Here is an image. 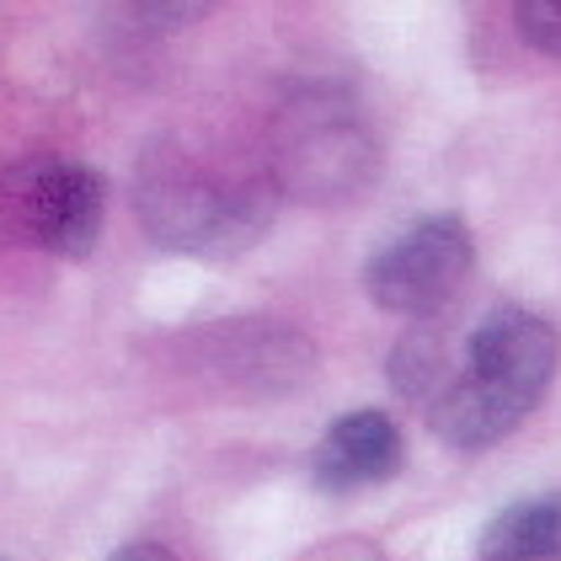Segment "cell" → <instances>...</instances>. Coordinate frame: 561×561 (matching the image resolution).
<instances>
[{
	"mask_svg": "<svg viewBox=\"0 0 561 561\" xmlns=\"http://www.w3.org/2000/svg\"><path fill=\"white\" fill-rule=\"evenodd\" d=\"M557 358L561 337L546 316L497 305L471 332L460 369L433 390L428 428L455 449H486L508 438L546 401L557 380Z\"/></svg>",
	"mask_w": 561,
	"mask_h": 561,
	"instance_id": "obj_2",
	"label": "cell"
},
{
	"mask_svg": "<svg viewBox=\"0 0 561 561\" xmlns=\"http://www.w3.org/2000/svg\"><path fill=\"white\" fill-rule=\"evenodd\" d=\"M267 139V172L278 193L300 204H347L380 172V145L364 107L327 81L289 91L273 113Z\"/></svg>",
	"mask_w": 561,
	"mask_h": 561,
	"instance_id": "obj_3",
	"label": "cell"
},
{
	"mask_svg": "<svg viewBox=\"0 0 561 561\" xmlns=\"http://www.w3.org/2000/svg\"><path fill=\"white\" fill-rule=\"evenodd\" d=\"M305 561H386L375 546H358V540H337V546H321V551H310Z\"/></svg>",
	"mask_w": 561,
	"mask_h": 561,
	"instance_id": "obj_11",
	"label": "cell"
},
{
	"mask_svg": "<svg viewBox=\"0 0 561 561\" xmlns=\"http://www.w3.org/2000/svg\"><path fill=\"white\" fill-rule=\"evenodd\" d=\"M182 364L209 390H241V396H289L316 369V343L273 321V316H230L209 321L182 337Z\"/></svg>",
	"mask_w": 561,
	"mask_h": 561,
	"instance_id": "obj_5",
	"label": "cell"
},
{
	"mask_svg": "<svg viewBox=\"0 0 561 561\" xmlns=\"http://www.w3.org/2000/svg\"><path fill=\"white\" fill-rule=\"evenodd\" d=\"M107 561H176L167 546H156V540H134V546H118Z\"/></svg>",
	"mask_w": 561,
	"mask_h": 561,
	"instance_id": "obj_12",
	"label": "cell"
},
{
	"mask_svg": "<svg viewBox=\"0 0 561 561\" xmlns=\"http://www.w3.org/2000/svg\"><path fill=\"white\" fill-rule=\"evenodd\" d=\"M107 182L59 156H27L0 172V247L48 252V257H87L102 241Z\"/></svg>",
	"mask_w": 561,
	"mask_h": 561,
	"instance_id": "obj_4",
	"label": "cell"
},
{
	"mask_svg": "<svg viewBox=\"0 0 561 561\" xmlns=\"http://www.w3.org/2000/svg\"><path fill=\"white\" fill-rule=\"evenodd\" d=\"M267 161L215 156L187 139H156L134 167V209L156 247L187 257H236L257 247L278 209Z\"/></svg>",
	"mask_w": 561,
	"mask_h": 561,
	"instance_id": "obj_1",
	"label": "cell"
},
{
	"mask_svg": "<svg viewBox=\"0 0 561 561\" xmlns=\"http://www.w3.org/2000/svg\"><path fill=\"white\" fill-rule=\"evenodd\" d=\"M476 561H561V492L508 503L481 529Z\"/></svg>",
	"mask_w": 561,
	"mask_h": 561,
	"instance_id": "obj_8",
	"label": "cell"
},
{
	"mask_svg": "<svg viewBox=\"0 0 561 561\" xmlns=\"http://www.w3.org/2000/svg\"><path fill=\"white\" fill-rule=\"evenodd\" d=\"M433 380H438V353L433 343H401L390 347V386L401 390V396H428L433 401Z\"/></svg>",
	"mask_w": 561,
	"mask_h": 561,
	"instance_id": "obj_9",
	"label": "cell"
},
{
	"mask_svg": "<svg viewBox=\"0 0 561 561\" xmlns=\"http://www.w3.org/2000/svg\"><path fill=\"white\" fill-rule=\"evenodd\" d=\"M471 230L460 215H428L390 236L375 257L364 262V289L390 316H438L471 278Z\"/></svg>",
	"mask_w": 561,
	"mask_h": 561,
	"instance_id": "obj_6",
	"label": "cell"
},
{
	"mask_svg": "<svg viewBox=\"0 0 561 561\" xmlns=\"http://www.w3.org/2000/svg\"><path fill=\"white\" fill-rule=\"evenodd\" d=\"M514 27L529 48H540V54L561 59V0H518Z\"/></svg>",
	"mask_w": 561,
	"mask_h": 561,
	"instance_id": "obj_10",
	"label": "cell"
},
{
	"mask_svg": "<svg viewBox=\"0 0 561 561\" xmlns=\"http://www.w3.org/2000/svg\"><path fill=\"white\" fill-rule=\"evenodd\" d=\"M401 433L386 412H347L332 428L321 433L316 455H310V481L332 497L343 492H364V486H380L401 471Z\"/></svg>",
	"mask_w": 561,
	"mask_h": 561,
	"instance_id": "obj_7",
	"label": "cell"
},
{
	"mask_svg": "<svg viewBox=\"0 0 561 561\" xmlns=\"http://www.w3.org/2000/svg\"><path fill=\"white\" fill-rule=\"evenodd\" d=\"M0 561H5V557H0Z\"/></svg>",
	"mask_w": 561,
	"mask_h": 561,
	"instance_id": "obj_13",
	"label": "cell"
}]
</instances>
